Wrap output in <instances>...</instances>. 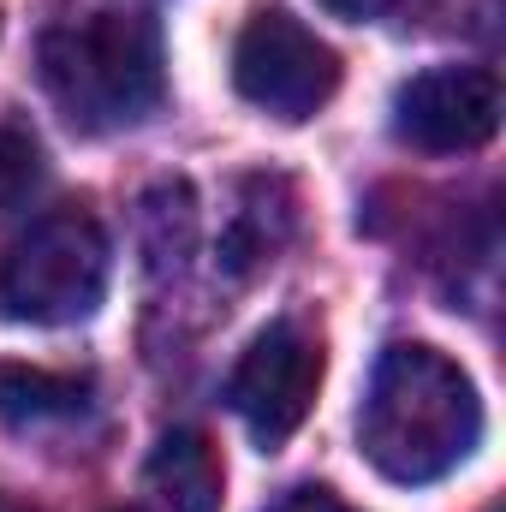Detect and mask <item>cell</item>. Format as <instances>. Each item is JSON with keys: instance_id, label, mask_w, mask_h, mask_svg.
Listing matches in <instances>:
<instances>
[{"instance_id": "cell-9", "label": "cell", "mask_w": 506, "mask_h": 512, "mask_svg": "<svg viewBox=\"0 0 506 512\" xmlns=\"http://www.w3.org/2000/svg\"><path fill=\"white\" fill-rule=\"evenodd\" d=\"M245 197H251V203L233 209V221H227V233H221V268H227L233 280H245L262 262H274V251H280L286 233H292V203H268V197H274V179H251Z\"/></svg>"}, {"instance_id": "cell-3", "label": "cell", "mask_w": 506, "mask_h": 512, "mask_svg": "<svg viewBox=\"0 0 506 512\" xmlns=\"http://www.w3.org/2000/svg\"><path fill=\"white\" fill-rule=\"evenodd\" d=\"M108 298V233L84 209L30 221L0 251V316L30 328L90 322Z\"/></svg>"}, {"instance_id": "cell-7", "label": "cell", "mask_w": 506, "mask_h": 512, "mask_svg": "<svg viewBox=\"0 0 506 512\" xmlns=\"http://www.w3.org/2000/svg\"><path fill=\"white\" fill-rule=\"evenodd\" d=\"M221 453L203 429H167L149 453V489L173 512H221Z\"/></svg>"}, {"instance_id": "cell-11", "label": "cell", "mask_w": 506, "mask_h": 512, "mask_svg": "<svg viewBox=\"0 0 506 512\" xmlns=\"http://www.w3.org/2000/svg\"><path fill=\"white\" fill-rule=\"evenodd\" d=\"M268 512H358V507H346L334 489H292V495H280Z\"/></svg>"}, {"instance_id": "cell-1", "label": "cell", "mask_w": 506, "mask_h": 512, "mask_svg": "<svg viewBox=\"0 0 506 512\" xmlns=\"http://www.w3.org/2000/svg\"><path fill=\"white\" fill-rule=\"evenodd\" d=\"M477 441L483 399L447 352L423 340H399L381 352L358 405V447L387 483H441L477 453Z\"/></svg>"}, {"instance_id": "cell-12", "label": "cell", "mask_w": 506, "mask_h": 512, "mask_svg": "<svg viewBox=\"0 0 506 512\" xmlns=\"http://www.w3.org/2000/svg\"><path fill=\"white\" fill-rule=\"evenodd\" d=\"M328 12H340V18H381L393 0H322Z\"/></svg>"}, {"instance_id": "cell-10", "label": "cell", "mask_w": 506, "mask_h": 512, "mask_svg": "<svg viewBox=\"0 0 506 512\" xmlns=\"http://www.w3.org/2000/svg\"><path fill=\"white\" fill-rule=\"evenodd\" d=\"M48 167H42V143L24 120H0V215L24 209L42 191Z\"/></svg>"}, {"instance_id": "cell-8", "label": "cell", "mask_w": 506, "mask_h": 512, "mask_svg": "<svg viewBox=\"0 0 506 512\" xmlns=\"http://www.w3.org/2000/svg\"><path fill=\"white\" fill-rule=\"evenodd\" d=\"M84 405H90V376L42 370V364H0V423H12V429L66 423Z\"/></svg>"}, {"instance_id": "cell-2", "label": "cell", "mask_w": 506, "mask_h": 512, "mask_svg": "<svg viewBox=\"0 0 506 512\" xmlns=\"http://www.w3.org/2000/svg\"><path fill=\"white\" fill-rule=\"evenodd\" d=\"M36 72L72 131L84 137L126 131L149 120L167 96L161 24L143 12H90L54 24L36 48Z\"/></svg>"}, {"instance_id": "cell-13", "label": "cell", "mask_w": 506, "mask_h": 512, "mask_svg": "<svg viewBox=\"0 0 506 512\" xmlns=\"http://www.w3.org/2000/svg\"><path fill=\"white\" fill-rule=\"evenodd\" d=\"M120 512H131V507H120Z\"/></svg>"}, {"instance_id": "cell-5", "label": "cell", "mask_w": 506, "mask_h": 512, "mask_svg": "<svg viewBox=\"0 0 506 512\" xmlns=\"http://www.w3.org/2000/svg\"><path fill=\"white\" fill-rule=\"evenodd\" d=\"M316 387H322V340L304 322H268L227 382V405L239 411L256 447L274 453L304 429Z\"/></svg>"}, {"instance_id": "cell-6", "label": "cell", "mask_w": 506, "mask_h": 512, "mask_svg": "<svg viewBox=\"0 0 506 512\" xmlns=\"http://www.w3.org/2000/svg\"><path fill=\"white\" fill-rule=\"evenodd\" d=\"M501 131V78L483 66H429L393 90V137L423 155H465Z\"/></svg>"}, {"instance_id": "cell-4", "label": "cell", "mask_w": 506, "mask_h": 512, "mask_svg": "<svg viewBox=\"0 0 506 512\" xmlns=\"http://www.w3.org/2000/svg\"><path fill=\"white\" fill-rule=\"evenodd\" d=\"M233 90L251 108L298 126V120H310L334 102L340 54L310 24H298L286 6H262V12L245 18V30L233 42Z\"/></svg>"}]
</instances>
